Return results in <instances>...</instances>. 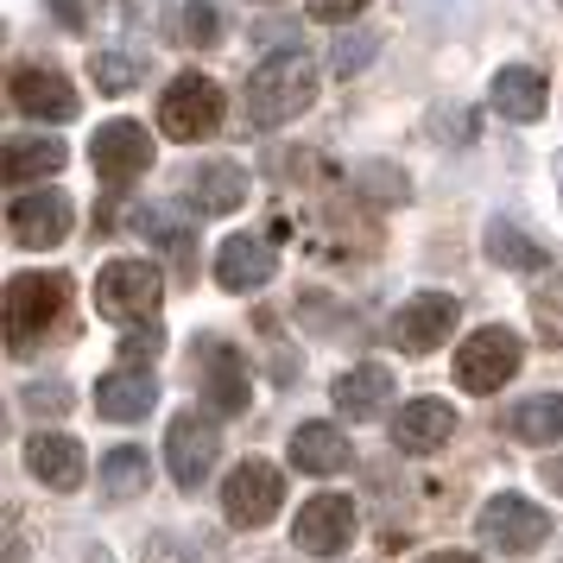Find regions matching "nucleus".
<instances>
[{
  "label": "nucleus",
  "instance_id": "37",
  "mask_svg": "<svg viewBox=\"0 0 563 563\" xmlns=\"http://www.w3.org/2000/svg\"><path fill=\"white\" fill-rule=\"evenodd\" d=\"M140 563H190V558H184L172 538H146V558H140Z\"/></svg>",
  "mask_w": 563,
  "mask_h": 563
},
{
  "label": "nucleus",
  "instance_id": "34",
  "mask_svg": "<svg viewBox=\"0 0 563 563\" xmlns=\"http://www.w3.org/2000/svg\"><path fill=\"white\" fill-rule=\"evenodd\" d=\"M361 184H374V197H380V203H406V178H399V172H386V165H367Z\"/></svg>",
  "mask_w": 563,
  "mask_h": 563
},
{
  "label": "nucleus",
  "instance_id": "36",
  "mask_svg": "<svg viewBox=\"0 0 563 563\" xmlns=\"http://www.w3.org/2000/svg\"><path fill=\"white\" fill-rule=\"evenodd\" d=\"M26 406L32 411H64V406H70V393H64V386H32Z\"/></svg>",
  "mask_w": 563,
  "mask_h": 563
},
{
  "label": "nucleus",
  "instance_id": "32",
  "mask_svg": "<svg viewBox=\"0 0 563 563\" xmlns=\"http://www.w3.org/2000/svg\"><path fill=\"white\" fill-rule=\"evenodd\" d=\"M165 349V335H158V323H140V330H128V342H121V355H128V367H146V361Z\"/></svg>",
  "mask_w": 563,
  "mask_h": 563
},
{
  "label": "nucleus",
  "instance_id": "15",
  "mask_svg": "<svg viewBox=\"0 0 563 563\" xmlns=\"http://www.w3.org/2000/svg\"><path fill=\"white\" fill-rule=\"evenodd\" d=\"M273 273H279V254H273V241H260V234H229L222 254H216V285H222V291H260Z\"/></svg>",
  "mask_w": 563,
  "mask_h": 563
},
{
  "label": "nucleus",
  "instance_id": "18",
  "mask_svg": "<svg viewBox=\"0 0 563 563\" xmlns=\"http://www.w3.org/2000/svg\"><path fill=\"white\" fill-rule=\"evenodd\" d=\"M184 197H190V209H197V216H234V209L247 203V172H241V165H229V158H209V165H197V172H190Z\"/></svg>",
  "mask_w": 563,
  "mask_h": 563
},
{
  "label": "nucleus",
  "instance_id": "23",
  "mask_svg": "<svg viewBox=\"0 0 563 563\" xmlns=\"http://www.w3.org/2000/svg\"><path fill=\"white\" fill-rule=\"evenodd\" d=\"M64 140H7V158H0V172H7V184L13 190H26V184L38 178H57L64 172Z\"/></svg>",
  "mask_w": 563,
  "mask_h": 563
},
{
  "label": "nucleus",
  "instance_id": "11",
  "mask_svg": "<svg viewBox=\"0 0 563 563\" xmlns=\"http://www.w3.org/2000/svg\"><path fill=\"white\" fill-rule=\"evenodd\" d=\"M7 96H13V108L32 114V121H77V108H82L70 77H64V70H45V64H20V70L7 77Z\"/></svg>",
  "mask_w": 563,
  "mask_h": 563
},
{
  "label": "nucleus",
  "instance_id": "1",
  "mask_svg": "<svg viewBox=\"0 0 563 563\" xmlns=\"http://www.w3.org/2000/svg\"><path fill=\"white\" fill-rule=\"evenodd\" d=\"M70 310V279L64 273H13L7 279V355H32Z\"/></svg>",
  "mask_w": 563,
  "mask_h": 563
},
{
  "label": "nucleus",
  "instance_id": "9",
  "mask_svg": "<svg viewBox=\"0 0 563 563\" xmlns=\"http://www.w3.org/2000/svg\"><path fill=\"white\" fill-rule=\"evenodd\" d=\"M279 507H285V475L273 462H241L229 482H222V512H229V526H241V532L273 526Z\"/></svg>",
  "mask_w": 563,
  "mask_h": 563
},
{
  "label": "nucleus",
  "instance_id": "28",
  "mask_svg": "<svg viewBox=\"0 0 563 563\" xmlns=\"http://www.w3.org/2000/svg\"><path fill=\"white\" fill-rule=\"evenodd\" d=\"M532 323L544 342H563V273H551V279L532 291Z\"/></svg>",
  "mask_w": 563,
  "mask_h": 563
},
{
  "label": "nucleus",
  "instance_id": "8",
  "mask_svg": "<svg viewBox=\"0 0 563 563\" xmlns=\"http://www.w3.org/2000/svg\"><path fill=\"white\" fill-rule=\"evenodd\" d=\"M190 355H197V361H190V374H197V393H203L209 406L222 411V418L247 411V355H241L234 342H222V335H203Z\"/></svg>",
  "mask_w": 563,
  "mask_h": 563
},
{
  "label": "nucleus",
  "instance_id": "13",
  "mask_svg": "<svg viewBox=\"0 0 563 563\" xmlns=\"http://www.w3.org/2000/svg\"><path fill=\"white\" fill-rule=\"evenodd\" d=\"M89 165H96L102 184H133L153 165V140H146L140 121H108V128H96V140H89Z\"/></svg>",
  "mask_w": 563,
  "mask_h": 563
},
{
  "label": "nucleus",
  "instance_id": "5",
  "mask_svg": "<svg viewBox=\"0 0 563 563\" xmlns=\"http://www.w3.org/2000/svg\"><path fill=\"white\" fill-rule=\"evenodd\" d=\"M158 128L172 133V140H209V133L222 128V89L197 70H184L172 77V89L158 96Z\"/></svg>",
  "mask_w": 563,
  "mask_h": 563
},
{
  "label": "nucleus",
  "instance_id": "6",
  "mask_svg": "<svg viewBox=\"0 0 563 563\" xmlns=\"http://www.w3.org/2000/svg\"><path fill=\"white\" fill-rule=\"evenodd\" d=\"M216 456H222L216 418H203V411H178L172 431H165V468H172V482H178L184 494H197V487L209 482Z\"/></svg>",
  "mask_w": 563,
  "mask_h": 563
},
{
  "label": "nucleus",
  "instance_id": "24",
  "mask_svg": "<svg viewBox=\"0 0 563 563\" xmlns=\"http://www.w3.org/2000/svg\"><path fill=\"white\" fill-rule=\"evenodd\" d=\"M507 431L519 443H558L563 437V393H532L507 411Z\"/></svg>",
  "mask_w": 563,
  "mask_h": 563
},
{
  "label": "nucleus",
  "instance_id": "39",
  "mask_svg": "<svg viewBox=\"0 0 563 563\" xmlns=\"http://www.w3.org/2000/svg\"><path fill=\"white\" fill-rule=\"evenodd\" d=\"M418 563H482V558H468V551H437V558H418Z\"/></svg>",
  "mask_w": 563,
  "mask_h": 563
},
{
  "label": "nucleus",
  "instance_id": "31",
  "mask_svg": "<svg viewBox=\"0 0 563 563\" xmlns=\"http://www.w3.org/2000/svg\"><path fill=\"white\" fill-rule=\"evenodd\" d=\"M45 7H52L57 26H70V32H89L102 20V0H45Z\"/></svg>",
  "mask_w": 563,
  "mask_h": 563
},
{
  "label": "nucleus",
  "instance_id": "26",
  "mask_svg": "<svg viewBox=\"0 0 563 563\" xmlns=\"http://www.w3.org/2000/svg\"><path fill=\"white\" fill-rule=\"evenodd\" d=\"M146 482H153V462H146V450L121 443V450H108V456H102V487L114 494V500H133V494H146Z\"/></svg>",
  "mask_w": 563,
  "mask_h": 563
},
{
  "label": "nucleus",
  "instance_id": "17",
  "mask_svg": "<svg viewBox=\"0 0 563 563\" xmlns=\"http://www.w3.org/2000/svg\"><path fill=\"white\" fill-rule=\"evenodd\" d=\"M26 468L38 475L45 487H57V494H70V487H82V475H89V462H82V443L64 431H38L26 443Z\"/></svg>",
  "mask_w": 563,
  "mask_h": 563
},
{
  "label": "nucleus",
  "instance_id": "29",
  "mask_svg": "<svg viewBox=\"0 0 563 563\" xmlns=\"http://www.w3.org/2000/svg\"><path fill=\"white\" fill-rule=\"evenodd\" d=\"M89 77H96L102 96H128L133 82H140V64L133 57H114V52H96L89 57Z\"/></svg>",
  "mask_w": 563,
  "mask_h": 563
},
{
  "label": "nucleus",
  "instance_id": "3",
  "mask_svg": "<svg viewBox=\"0 0 563 563\" xmlns=\"http://www.w3.org/2000/svg\"><path fill=\"white\" fill-rule=\"evenodd\" d=\"M158 298H165V279H158L153 260H108L96 273V310L108 323H153L158 317Z\"/></svg>",
  "mask_w": 563,
  "mask_h": 563
},
{
  "label": "nucleus",
  "instance_id": "22",
  "mask_svg": "<svg viewBox=\"0 0 563 563\" xmlns=\"http://www.w3.org/2000/svg\"><path fill=\"white\" fill-rule=\"evenodd\" d=\"M335 406L349 411V418H374L380 406H393V374H386L380 361H361L349 374H335Z\"/></svg>",
  "mask_w": 563,
  "mask_h": 563
},
{
  "label": "nucleus",
  "instance_id": "21",
  "mask_svg": "<svg viewBox=\"0 0 563 563\" xmlns=\"http://www.w3.org/2000/svg\"><path fill=\"white\" fill-rule=\"evenodd\" d=\"M349 437L335 431V424H298L291 431V462L305 468V475H342L349 468Z\"/></svg>",
  "mask_w": 563,
  "mask_h": 563
},
{
  "label": "nucleus",
  "instance_id": "4",
  "mask_svg": "<svg viewBox=\"0 0 563 563\" xmlns=\"http://www.w3.org/2000/svg\"><path fill=\"white\" fill-rule=\"evenodd\" d=\"M519 361H526V342L507 323H487V330H475L456 349V380H462V393H500L519 374Z\"/></svg>",
  "mask_w": 563,
  "mask_h": 563
},
{
  "label": "nucleus",
  "instance_id": "30",
  "mask_svg": "<svg viewBox=\"0 0 563 563\" xmlns=\"http://www.w3.org/2000/svg\"><path fill=\"white\" fill-rule=\"evenodd\" d=\"M184 45H222V20L209 0H190L184 7Z\"/></svg>",
  "mask_w": 563,
  "mask_h": 563
},
{
  "label": "nucleus",
  "instance_id": "7",
  "mask_svg": "<svg viewBox=\"0 0 563 563\" xmlns=\"http://www.w3.org/2000/svg\"><path fill=\"white\" fill-rule=\"evenodd\" d=\"M475 532H482V544H500L512 558H526V551H538V544L551 538V512L532 507L526 494H494V500L475 512Z\"/></svg>",
  "mask_w": 563,
  "mask_h": 563
},
{
  "label": "nucleus",
  "instance_id": "19",
  "mask_svg": "<svg viewBox=\"0 0 563 563\" xmlns=\"http://www.w3.org/2000/svg\"><path fill=\"white\" fill-rule=\"evenodd\" d=\"M158 406V380L146 367H121V374H102L96 380V411L114 418V424H133V418H146Z\"/></svg>",
  "mask_w": 563,
  "mask_h": 563
},
{
  "label": "nucleus",
  "instance_id": "35",
  "mask_svg": "<svg viewBox=\"0 0 563 563\" xmlns=\"http://www.w3.org/2000/svg\"><path fill=\"white\" fill-rule=\"evenodd\" d=\"M361 7H367V0H310V20H317V26H342V20H355Z\"/></svg>",
  "mask_w": 563,
  "mask_h": 563
},
{
  "label": "nucleus",
  "instance_id": "25",
  "mask_svg": "<svg viewBox=\"0 0 563 563\" xmlns=\"http://www.w3.org/2000/svg\"><path fill=\"white\" fill-rule=\"evenodd\" d=\"M487 260L507 266V273H538L544 266V247L526 229H512V222H487Z\"/></svg>",
  "mask_w": 563,
  "mask_h": 563
},
{
  "label": "nucleus",
  "instance_id": "10",
  "mask_svg": "<svg viewBox=\"0 0 563 563\" xmlns=\"http://www.w3.org/2000/svg\"><path fill=\"white\" fill-rule=\"evenodd\" d=\"M349 538H355V500L349 494H310L298 507L291 544L305 558H335V551H349Z\"/></svg>",
  "mask_w": 563,
  "mask_h": 563
},
{
  "label": "nucleus",
  "instance_id": "14",
  "mask_svg": "<svg viewBox=\"0 0 563 563\" xmlns=\"http://www.w3.org/2000/svg\"><path fill=\"white\" fill-rule=\"evenodd\" d=\"M7 234L20 247H57L70 234V197L64 190H26L7 203Z\"/></svg>",
  "mask_w": 563,
  "mask_h": 563
},
{
  "label": "nucleus",
  "instance_id": "40",
  "mask_svg": "<svg viewBox=\"0 0 563 563\" xmlns=\"http://www.w3.org/2000/svg\"><path fill=\"white\" fill-rule=\"evenodd\" d=\"M558 7H563V0H558Z\"/></svg>",
  "mask_w": 563,
  "mask_h": 563
},
{
  "label": "nucleus",
  "instance_id": "27",
  "mask_svg": "<svg viewBox=\"0 0 563 563\" xmlns=\"http://www.w3.org/2000/svg\"><path fill=\"white\" fill-rule=\"evenodd\" d=\"M140 229L158 234V247L172 254V266H178V279H197V254H190V229L184 222H172V216H158V209H140Z\"/></svg>",
  "mask_w": 563,
  "mask_h": 563
},
{
  "label": "nucleus",
  "instance_id": "12",
  "mask_svg": "<svg viewBox=\"0 0 563 563\" xmlns=\"http://www.w3.org/2000/svg\"><path fill=\"white\" fill-rule=\"evenodd\" d=\"M456 317H462V305L450 291H418V298H406L399 317H393V342H399L406 355H431L437 342H450Z\"/></svg>",
  "mask_w": 563,
  "mask_h": 563
},
{
  "label": "nucleus",
  "instance_id": "2",
  "mask_svg": "<svg viewBox=\"0 0 563 563\" xmlns=\"http://www.w3.org/2000/svg\"><path fill=\"white\" fill-rule=\"evenodd\" d=\"M317 102V64L305 52H279L266 57L254 77H247V121L254 128H285Z\"/></svg>",
  "mask_w": 563,
  "mask_h": 563
},
{
  "label": "nucleus",
  "instance_id": "16",
  "mask_svg": "<svg viewBox=\"0 0 563 563\" xmlns=\"http://www.w3.org/2000/svg\"><path fill=\"white\" fill-rule=\"evenodd\" d=\"M450 431H456V411L443 406V399H411V406H399V418H393V450L431 456V450L450 443Z\"/></svg>",
  "mask_w": 563,
  "mask_h": 563
},
{
  "label": "nucleus",
  "instance_id": "38",
  "mask_svg": "<svg viewBox=\"0 0 563 563\" xmlns=\"http://www.w3.org/2000/svg\"><path fill=\"white\" fill-rule=\"evenodd\" d=\"M538 475H544V487H558V494H563V456H544V468H538Z\"/></svg>",
  "mask_w": 563,
  "mask_h": 563
},
{
  "label": "nucleus",
  "instance_id": "33",
  "mask_svg": "<svg viewBox=\"0 0 563 563\" xmlns=\"http://www.w3.org/2000/svg\"><path fill=\"white\" fill-rule=\"evenodd\" d=\"M367 57H374V38H367V32H355V38H342V45H335V70H342V77H349V70H361V64H367Z\"/></svg>",
  "mask_w": 563,
  "mask_h": 563
},
{
  "label": "nucleus",
  "instance_id": "20",
  "mask_svg": "<svg viewBox=\"0 0 563 563\" xmlns=\"http://www.w3.org/2000/svg\"><path fill=\"white\" fill-rule=\"evenodd\" d=\"M487 102H494V114H507V121H538V114H544V102H551V89H544V77H538V70L507 64L500 77L487 82Z\"/></svg>",
  "mask_w": 563,
  "mask_h": 563
}]
</instances>
